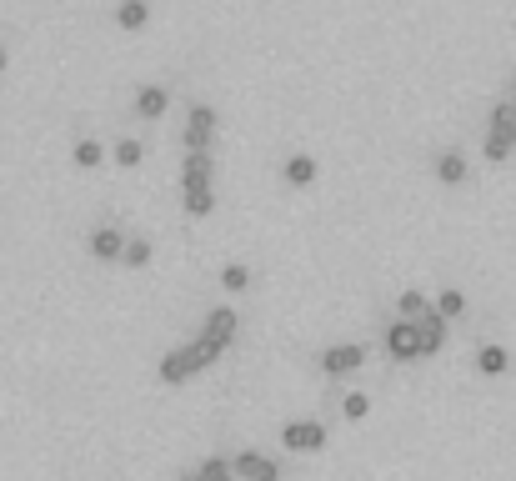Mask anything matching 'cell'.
<instances>
[{
  "label": "cell",
  "mask_w": 516,
  "mask_h": 481,
  "mask_svg": "<svg viewBox=\"0 0 516 481\" xmlns=\"http://www.w3.org/2000/svg\"><path fill=\"white\" fill-rule=\"evenodd\" d=\"M216 356H221V351H216L211 341H201V336H196L191 346H176V351H166L156 371H161V381H171V386H176V381H191L196 371H206Z\"/></svg>",
  "instance_id": "obj_1"
},
{
  "label": "cell",
  "mask_w": 516,
  "mask_h": 481,
  "mask_svg": "<svg viewBox=\"0 0 516 481\" xmlns=\"http://www.w3.org/2000/svg\"><path fill=\"white\" fill-rule=\"evenodd\" d=\"M516 151V106L496 101L486 111V161H506Z\"/></svg>",
  "instance_id": "obj_2"
},
{
  "label": "cell",
  "mask_w": 516,
  "mask_h": 481,
  "mask_svg": "<svg viewBox=\"0 0 516 481\" xmlns=\"http://www.w3.org/2000/svg\"><path fill=\"white\" fill-rule=\"evenodd\" d=\"M211 136H216V111H211V106H191V121H186V131H181L186 156L211 151Z\"/></svg>",
  "instance_id": "obj_3"
},
{
  "label": "cell",
  "mask_w": 516,
  "mask_h": 481,
  "mask_svg": "<svg viewBox=\"0 0 516 481\" xmlns=\"http://www.w3.org/2000/svg\"><path fill=\"white\" fill-rule=\"evenodd\" d=\"M231 471H236V481H281V466L266 451H236Z\"/></svg>",
  "instance_id": "obj_4"
},
{
  "label": "cell",
  "mask_w": 516,
  "mask_h": 481,
  "mask_svg": "<svg viewBox=\"0 0 516 481\" xmlns=\"http://www.w3.org/2000/svg\"><path fill=\"white\" fill-rule=\"evenodd\" d=\"M236 326H241V316H236L231 306H211V311H206V326H201V341H211L216 351H226V346L236 341Z\"/></svg>",
  "instance_id": "obj_5"
},
{
  "label": "cell",
  "mask_w": 516,
  "mask_h": 481,
  "mask_svg": "<svg viewBox=\"0 0 516 481\" xmlns=\"http://www.w3.org/2000/svg\"><path fill=\"white\" fill-rule=\"evenodd\" d=\"M281 441H286L291 451H321V446H326V426L311 421V416H301V421H286V426H281Z\"/></svg>",
  "instance_id": "obj_6"
},
{
  "label": "cell",
  "mask_w": 516,
  "mask_h": 481,
  "mask_svg": "<svg viewBox=\"0 0 516 481\" xmlns=\"http://www.w3.org/2000/svg\"><path fill=\"white\" fill-rule=\"evenodd\" d=\"M386 351H391V361H416L421 356L416 321H386Z\"/></svg>",
  "instance_id": "obj_7"
},
{
  "label": "cell",
  "mask_w": 516,
  "mask_h": 481,
  "mask_svg": "<svg viewBox=\"0 0 516 481\" xmlns=\"http://www.w3.org/2000/svg\"><path fill=\"white\" fill-rule=\"evenodd\" d=\"M366 361V346L361 341H341V346H326L321 351V371L326 376H346V371H356Z\"/></svg>",
  "instance_id": "obj_8"
},
{
  "label": "cell",
  "mask_w": 516,
  "mask_h": 481,
  "mask_svg": "<svg viewBox=\"0 0 516 481\" xmlns=\"http://www.w3.org/2000/svg\"><path fill=\"white\" fill-rule=\"evenodd\" d=\"M416 341H421V356H436L446 346V316L431 306L426 316H416Z\"/></svg>",
  "instance_id": "obj_9"
},
{
  "label": "cell",
  "mask_w": 516,
  "mask_h": 481,
  "mask_svg": "<svg viewBox=\"0 0 516 481\" xmlns=\"http://www.w3.org/2000/svg\"><path fill=\"white\" fill-rule=\"evenodd\" d=\"M86 241H91V256H96V261H121V251H126V236H121L116 226H96Z\"/></svg>",
  "instance_id": "obj_10"
},
{
  "label": "cell",
  "mask_w": 516,
  "mask_h": 481,
  "mask_svg": "<svg viewBox=\"0 0 516 481\" xmlns=\"http://www.w3.org/2000/svg\"><path fill=\"white\" fill-rule=\"evenodd\" d=\"M166 106H171V91H166V86H156V81H151V86H141V91H136V111H141L146 121L166 116Z\"/></svg>",
  "instance_id": "obj_11"
},
{
  "label": "cell",
  "mask_w": 516,
  "mask_h": 481,
  "mask_svg": "<svg viewBox=\"0 0 516 481\" xmlns=\"http://www.w3.org/2000/svg\"><path fill=\"white\" fill-rule=\"evenodd\" d=\"M436 181L441 186H461L466 181V156L461 151H441L436 156Z\"/></svg>",
  "instance_id": "obj_12"
},
{
  "label": "cell",
  "mask_w": 516,
  "mask_h": 481,
  "mask_svg": "<svg viewBox=\"0 0 516 481\" xmlns=\"http://www.w3.org/2000/svg\"><path fill=\"white\" fill-rule=\"evenodd\" d=\"M211 171H216L211 151H201V156H186V166H181V186H211Z\"/></svg>",
  "instance_id": "obj_13"
},
{
  "label": "cell",
  "mask_w": 516,
  "mask_h": 481,
  "mask_svg": "<svg viewBox=\"0 0 516 481\" xmlns=\"http://www.w3.org/2000/svg\"><path fill=\"white\" fill-rule=\"evenodd\" d=\"M151 256H156V246H151V236H126V251H121V261L126 266H151Z\"/></svg>",
  "instance_id": "obj_14"
},
{
  "label": "cell",
  "mask_w": 516,
  "mask_h": 481,
  "mask_svg": "<svg viewBox=\"0 0 516 481\" xmlns=\"http://www.w3.org/2000/svg\"><path fill=\"white\" fill-rule=\"evenodd\" d=\"M476 366H481V376H501V371L511 366V356H506V346H481V351H476Z\"/></svg>",
  "instance_id": "obj_15"
},
{
  "label": "cell",
  "mask_w": 516,
  "mask_h": 481,
  "mask_svg": "<svg viewBox=\"0 0 516 481\" xmlns=\"http://www.w3.org/2000/svg\"><path fill=\"white\" fill-rule=\"evenodd\" d=\"M186 191V211L191 216H211V206H216V191L211 186H181Z\"/></svg>",
  "instance_id": "obj_16"
},
{
  "label": "cell",
  "mask_w": 516,
  "mask_h": 481,
  "mask_svg": "<svg viewBox=\"0 0 516 481\" xmlns=\"http://www.w3.org/2000/svg\"><path fill=\"white\" fill-rule=\"evenodd\" d=\"M116 21H121L126 31H141V26L151 21V6H146V0H126V6L116 11Z\"/></svg>",
  "instance_id": "obj_17"
},
{
  "label": "cell",
  "mask_w": 516,
  "mask_h": 481,
  "mask_svg": "<svg viewBox=\"0 0 516 481\" xmlns=\"http://www.w3.org/2000/svg\"><path fill=\"white\" fill-rule=\"evenodd\" d=\"M286 181H291V186H311V181H316V161H311V156H291V161H286Z\"/></svg>",
  "instance_id": "obj_18"
},
{
  "label": "cell",
  "mask_w": 516,
  "mask_h": 481,
  "mask_svg": "<svg viewBox=\"0 0 516 481\" xmlns=\"http://www.w3.org/2000/svg\"><path fill=\"white\" fill-rule=\"evenodd\" d=\"M396 311H401V321H416V316L431 311V301H426L421 291H401V296H396Z\"/></svg>",
  "instance_id": "obj_19"
},
{
  "label": "cell",
  "mask_w": 516,
  "mask_h": 481,
  "mask_svg": "<svg viewBox=\"0 0 516 481\" xmlns=\"http://www.w3.org/2000/svg\"><path fill=\"white\" fill-rule=\"evenodd\" d=\"M196 476H201V481H236V471H231L226 456H206V461L196 466Z\"/></svg>",
  "instance_id": "obj_20"
},
{
  "label": "cell",
  "mask_w": 516,
  "mask_h": 481,
  "mask_svg": "<svg viewBox=\"0 0 516 481\" xmlns=\"http://www.w3.org/2000/svg\"><path fill=\"white\" fill-rule=\"evenodd\" d=\"M71 161H76V166H101V141H91V136H86V141H76Z\"/></svg>",
  "instance_id": "obj_21"
},
{
  "label": "cell",
  "mask_w": 516,
  "mask_h": 481,
  "mask_svg": "<svg viewBox=\"0 0 516 481\" xmlns=\"http://www.w3.org/2000/svg\"><path fill=\"white\" fill-rule=\"evenodd\" d=\"M246 281H251V271H246L241 261H231V266H221V286H226V291H246Z\"/></svg>",
  "instance_id": "obj_22"
},
{
  "label": "cell",
  "mask_w": 516,
  "mask_h": 481,
  "mask_svg": "<svg viewBox=\"0 0 516 481\" xmlns=\"http://www.w3.org/2000/svg\"><path fill=\"white\" fill-rule=\"evenodd\" d=\"M436 311H441V316H461V311H466V296H461L456 286H446V291L436 296Z\"/></svg>",
  "instance_id": "obj_23"
},
{
  "label": "cell",
  "mask_w": 516,
  "mask_h": 481,
  "mask_svg": "<svg viewBox=\"0 0 516 481\" xmlns=\"http://www.w3.org/2000/svg\"><path fill=\"white\" fill-rule=\"evenodd\" d=\"M341 411H346V421H361V416L371 411V396H366V391H351V396H341Z\"/></svg>",
  "instance_id": "obj_24"
},
{
  "label": "cell",
  "mask_w": 516,
  "mask_h": 481,
  "mask_svg": "<svg viewBox=\"0 0 516 481\" xmlns=\"http://www.w3.org/2000/svg\"><path fill=\"white\" fill-rule=\"evenodd\" d=\"M141 156H146V146H141L136 136H126V141L116 146V161H121V166H141Z\"/></svg>",
  "instance_id": "obj_25"
},
{
  "label": "cell",
  "mask_w": 516,
  "mask_h": 481,
  "mask_svg": "<svg viewBox=\"0 0 516 481\" xmlns=\"http://www.w3.org/2000/svg\"><path fill=\"white\" fill-rule=\"evenodd\" d=\"M176 481H201V476H196V471H181V476H176Z\"/></svg>",
  "instance_id": "obj_26"
},
{
  "label": "cell",
  "mask_w": 516,
  "mask_h": 481,
  "mask_svg": "<svg viewBox=\"0 0 516 481\" xmlns=\"http://www.w3.org/2000/svg\"><path fill=\"white\" fill-rule=\"evenodd\" d=\"M511 106H516V71H511Z\"/></svg>",
  "instance_id": "obj_27"
},
{
  "label": "cell",
  "mask_w": 516,
  "mask_h": 481,
  "mask_svg": "<svg viewBox=\"0 0 516 481\" xmlns=\"http://www.w3.org/2000/svg\"><path fill=\"white\" fill-rule=\"evenodd\" d=\"M0 71H6V51H0Z\"/></svg>",
  "instance_id": "obj_28"
}]
</instances>
